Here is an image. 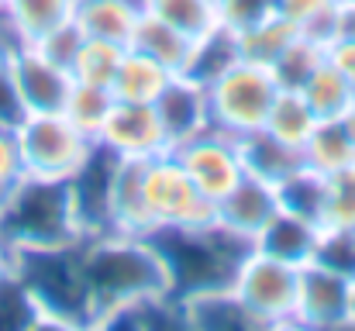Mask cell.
<instances>
[{"mask_svg": "<svg viewBox=\"0 0 355 331\" xmlns=\"http://www.w3.org/2000/svg\"><path fill=\"white\" fill-rule=\"evenodd\" d=\"M80 266L94 300V328L118 311L169 294V273L148 235H90L80 241Z\"/></svg>", "mask_w": 355, "mask_h": 331, "instance_id": "obj_1", "label": "cell"}, {"mask_svg": "<svg viewBox=\"0 0 355 331\" xmlns=\"http://www.w3.org/2000/svg\"><path fill=\"white\" fill-rule=\"evenodd\" d=\"M0 241L10 248V255L83 241L73 187L21 176L0 207Z\"/></svg>", "mask_w": 355, "mask_h": 331, "instance_id": "obj_2", "label": "cell"}, {"mask_svg": "<svg viewBox=\"0 0 355 331\" xmlns=\"http://www.w3.org/2000/svg\"><path fill=\"white\" fill-rule=\"evenodd\" d=\"M148 238L166 262L169 294L176 300L200 294V290L232 287L241 255L252 248L238 235L225 231L218 221L204 228H159Z\"/></svg>", "mask_w": 355, "mask_h": 331, "instance_id": "obj_3", "label": "cell"}, {"mask_svg": "<svg viewBox=\"0 0 355 331\" xmlns=\"http://www.w3.org/2000/svg\"><path fill=\"white\" fill-rule=\"evenodd\" d=\"M38 307V321L52 328H94V300L80 266V241L62 248L17 252L10 269Z\"/></svg>", "mask_w": 355, "mask_h": 331, "instance_id": "obj_4", "label": "cell"}, {"mask_svg": "<svg viewBox=\"0 0 355 331\" xmlns=\"http://www.w3.org/2000/svg\"><path fill=\"white\" fill-rule=\"evenodd\" d=\"M14 135H17L21 169L31 180L69 183L97 152V138L83 135L62 110L24 114Z\"/></svg>", "mask_w": 355, "mask_h": 331, "instance_id": "obj_5", "label": "cell"}, {"mask_svg": "<svg viewBox=\"0 0 355 331\" xmlns=\"http://www.w3.org/2000/svg\"><path fill=\"white\" fill-rule=\"evenodd\" d=\"M300 266L248 248L232 276V294L248 311L255 328H297Z\"/></svg>", "mask_w": 355, "mask_h": 331, "instance_id": "obj_6", "label": "cell"}, {"mask_svg": "<svg viewBox=\"0 0 355 331\" xmlns=\"http://www.w3.org/2000/svg\"><path fill=\"white\" fill-rule=\"evenodd\" d=\"M279 94V83L269 66L238 59L221 76L207 83V110H211V128L228 131V135H252L266 124V114Z\"/></svg>", "mask_w": 355, "mask_h": 331, "instance_id": "obj_7", "label": "cell"}, {"mask_svg": "<svg viewBox=\"0 0 355 331\" xmlns=\"http://www.w3.org/2000/svg\"><path fill=\"white\" fill-rule=\"evenodd\" d=\"M145 207L152 218V231L159 228H204L214 224V201L200 194V187L187 176L173 152L152 155L141 166Z\"/></svg>", "mask_w": 355, "mask_h": 331, "instance_id": "obj_8", "label": "cell"}, {"mask_svg": "<svg viewBox=\"0 0 355 331\" xmlns=\"http://www.w3.org/2000/svg\"><path fill=\"white\" fill-rule=\"evenodd\" d=\"M173 155L187 169V176L200 187V194L211 197L214 204L245 176L238 138L228 131H218V128H207V131L187 138L183 145L173 148Z\"/></svg>", "mask_w": 355, "mask_h": 331, "instance_id": "obj_9", "label": "cell"}, {"mask_svg": "<svg viewBox=\"0 0 355 331\" xmlns=\"http://www.w3.org/2000/svg\"><path fill=\"white\" fill-rule=\"evenodd\" d=\"M3 69L17 90V101L24 114H49V110H62L69 87H73V73L59 62H52L38 45H21L14 56L3 59Z\"/></svg>", "mask_w": 355, "mask_h": 331, "instance_id": "obj_10", "label": "cell"}, {"mask_svg": "<svg viewBox=\"0 0 355 331\" xmlns=\"http://www.w3.org/2000/svg\"><path fill=\"white\" fill-rule=\"evenodd\" d=\"M97 145L118 159H152V155L169 152V138H166L155 104H135L118 97L97 135Z\"/></svg>", "mask_w": 355, "mask_h": 331, "instance_id": "obj_11", "label": "cell"}, {"mask_svg": "<svg viewBox=\"0 0 355 331\" xmlns=\"http://www.w3.org/2000/svg\"><path fill=\"white\" fill-rule=\"evenodd\" d=\"M355 276H342L321 262L300 266L297 328H349V290Z\"/></svg>", "mask_w": 355, "mask_h": 331, "instance_id": "obj_12", "label": "cell"}, {"mask_svg": "<svg viewBox=\"0 0 355 331\" xmlns=\"http://www.w3.org/2000/svg\"><path fill=\"white\" fill-rule=\"evenodd\" d=\"M276 211H279V194H276V187L245 173L235 187L214 204V221H218L225 231H232L241 241L252 245V241L262 235V228L276 218Z\"/></svg>", "mask_w": 355, "mask_h": 331, "instance_id": "obj_13", "label": "cell"}, {"mask_svg": "<svg viewBox=\"0 0 355 331\" xmlns=\"http://www.w3.org/2000/svg\"><path fill=\"white\" fill-rule=\"evenodd\" d=\"M159 121L166 128L169 138V152L176 145H183L187 138L200 135L211 128V110H207V87L197 83L187 73H173L169 83L162 87V94L155 97Z\"/></svg>", "mask_w": 355, "mask_h": 331, "instance_id": "obj_14", "label": "cell"}, {"mask_svg": "<svg viewBox=\"0 0 355 331\" xmlns=\"http://www.w3.org/2000/svg\"><path fill=\"white\" fill-rule=\"evenodd\" d=\"M141 166L145 159H118L111 162L107 176V228L121 235H152V218L145 207L141 190Z\"/></svg>", "mask_w": 355, "mask_h": 331, "instance_id": "obj_15", "label": "cell"}, {"mask_svg": "<svg viewBox=\"0 0 355 331\" xmlns=\"http://www.w3.org/2000/svg\"><path fill=\"white\" fill-rule=\"evenodd\" d=\"M318 238H321L318 221H307L300 214H290V211H276V218L262 228V235L252 241V248H259L272 259L293 262V266H307L314 259Z\"/></svg>", "mask_w": 355, "mask_h": 331, "instance_id": "obj_16", "label": "cell"}, {"mask_svg": "<svg viewBox=\"0 0 355 331\" xmlns=\"http://www.w3.org/2000/svg\"><path fill=\"white\" fill-rule=\"evenodd\" d=\"M238 145H241L245 173L255 176V180H266V183H272V187H279V183L290 180L297 169H304V152H300L297 145L279 142V138L269 135L266 128H259V131H252V135H241Z\"/></svg>", "mask_w": 355, "mask_h": 331, "instance_id": "obj_17", "label": "cell"}, {"mask_svg": "<svg viewBox=\"0 0 355 331\" xmlns=\"http://www.w3.org/2000/svg\"><path fill=\"white\" fill-rule=\"evenodd\" d=\"M128 49H135V52L155 59V62L166 66L169 73H187L190 56H193V38L183 35V31H176L173 24L159 21L155 14H145V10H141V14H138V24H135V31H131Z\"/></svg>", "mask_w": 355, "mask_h": 331, "instance_id": "obj_18", "label": "cell"}, {"mask_svg": "<svg viewBox=\"0 0 355 331\" xmlns=\"http://www.w3.org/2000/svg\"><path fill=\"white\" fill-rule=\"evenodd\" d=\"M141 3L138 0H76L73 21L87 38H104L128 45L131 31L138 24Z\"/></svg>", "mask_w": 355, "mask_h": 331, "instance_id": "obj_19", "label": "cell"}, {"mask_svg": "<svg viewBox=\"0 0 355 331\" xmlns=\"http://www.w3.org/2000/svg\"><path fill=\"white\" fill-rule=\"evenodd\" d=\"M304 166L314 169L318 176H331L355 166V138L345 131V124L335 121H318L311 138L304 142Z\"/></svg>", "mask_w": 355, "mask_h": 331, "instance_id": "obj_20", "label": "cell"}, {"mask_svg": "<svg viewBox=\"0 0 355 331\" xmlns=\"http://www.w3.org/2000/svg\"><path fill=\"white\" fill-rule=\"evenodd\" d=\"M169 76H173V73H169L166 66H159L155 59H148V56L128 49L118 66V76H114V83H111V94H114L118 101L155 104V97H159L162 87L169 83Z\"/></svg>", "mask_w": 355, "mask_h": 331, "instance_id": "obj_21", "label": "cell"}, {"mask_svg": "<svg viewBox=\"0 0 355 331\" xmlns=\"http://www.w3.org/2000/svg\"><path fill=\"white\" fill-rule=\"evenodd\" d=\"M235 35H238V52H241V59L259 62V66H272L300 31H297L286 17H279V14L272 10L269 17H262V21L241 28Z\"/></svg>", "mask_w": 355, "mask_h": 331, "instance_id": "obj_22", "label": "cell"}, {"mask_svg": "<svg viewBox=\"0 0 355 331\" xmlns=\"http://www.w3.org/2000/svg\"><path fill=\"white\" fill-rule=\"evenodd\" d=\"M262 128H266L269 135H276L279 142L304 148V142H307L311 131L318 128V114L300 97V90H283V87H279V94H276L272 108L266 114V124H262Z\"/></svg>", "mask_w": 355, "mask_h": 331, "instance_id": "obj_23", "label": "cell"}, {"mask_svg": "<svg viewBox=\"0 0 355 331\" xmlns=\"http://www.w3.org/2000/svg\"><path fill=\"white\" fill-rule=\"evenodd\" d=\"M7 14L14 17L21 38L28 45L42 42L49 31L62 28L66 21H73L76 0H3Z\"/></svg>", "mask_w": 355, "mask_h": 331, "instance_id": "obj_24", "label": "cell"}, {"mask_svg": "<svg viewBox=\"0 0 355 331\" xmlns=\"http://www.w3.org/2000/svg\"><path fill=\"white\" fill-rule=\"evenodd\" d=\"M138 3L145 14H155L159 21L173 24L176 31L190 35L193 42L221 24L214 0H138Z\"/></svg>", "mask_w": 355, "mask_h": 331, "instance_id": "obj_25", "label": "cell"}, {"mask_svg": "<svg viewBox=\"0 0 355 331\" xmlns=\"http://www.w3.org/2000/svg\"><path fill=\"white\" fill-rule=\"evenodd\" d=\"M241 59L238 52V35L232 28L218 24L214 31H207L204 38L193 42V56H190V66H187V76H193L197 83H211L214 76H221L232 62Z\"/></svg>", "mask_w": 355, "mask_h": 331, "instance_id": "obj_26", "label": "cell"}, {"mask_svg": "<svg viewBox=\"0 0 355 331\" xmlns=\"http://www.w3.org/2000/svg\"><path fill=\"white\" fill-rule=\"evenodd\" d=\"M124 52H128V45L104 42V38H87V35H83L69 73H73V80H80V83H94V87H107V90H111Z\"/></svg>", "mask_w": 355, "mask_h": 331, "instance_id": "obj_27", "label": "cell"}, {"mask_svg": "<svg viewBox=\"0 0 355 331\" xmlns=\"http://www.w3.org/2000/svg\"><path fill=\"white\" fill-rule=\"evenodd\" d=\"M352 87H349V80L324 59L318 69H314V76L300 87V97L311 104V110L318 114V121H335V117H342L345 108H349V101H352Z\"/></svg>", "mask_w": 355, "mask_h": 331, "instance_id": "obj_28", "label": "cell"}, {"mask_svg": "<svg viewBox=\"0 0 355 331\" xmlns=\"http://www.w3.org/2000/svg\"><path fill=\"white\" fill-rule=\"evenodd\" d=\"M324 59H328V45H324V42L307 38V35H297V38L286 45V52H283L269 69H272V76H276V83H279L283 90H300V87L314 76V69H318Z\"/></svg>", "mask_w": 355, "mask_h": 331, "instance_id": "obj_29", "label": "cell"}, {"mask_svg": "<svg viewBox=\"0 0 355 331\" xmlns=\"http://www.w3.org/2000/svg\"><path fill=\"white\" fill-rule=\"evenodd\" d=\"M338 7H342V0H276V14L279 17H286L300 35L318 38L324 45L335 38Z\"/></svg>", "mask_w": 355, "mask_h": 331, "instance_id": "obj_30", "label": "cell"}, {"mask_svg": "<svg viewBox=\"0 0 355 331\" xmlns=\"http://www.w3.org/2000/svg\"><path fill=\"white\" fill-rule=\"evenodd\" d=\"M111 108H114V94H111L107 87H94V83L73 80L69 97H66V104H62V114H66L83 135L97 138L101 128H104V121H107V114H111Z\"/></svg>", "mask_w": 355, "mask_h": 331, "instance_id": "obj_31", "label": "cell"}, {"mask_svg": "<svg viewBox=\"0 0 355 331\" xmlns=\"http://www.w3.org/2000/svg\"><path fill=\"white\" fill-rule=\"evenodd\" d=\"M279 194V211L300 214L307 221L321 224V207H324V176H318L314 169H297L290 180H283L276 187Z\"/></svg>", "mask_w": 355, "mask_h": 331, "instance_id": "obj_32", "label": "cell"}, {"mask_svg": "<svg viewBox=\"0 0 355 331\" xmlns=\"http://www.w3.org/2000/svg\"><path fill=\"white\" fill-rule=\"evenodd\" d=\"M321 228H345V231H355V166L324 176Z\"/></svg>", "mask_w": 355, "mask_h": 331, "instance_id": "obj_33", "label": "cell"}, {"mask_svg": "<svg viewBox=\"0 0 355 331\" xmlns=\"http://www.w3.org/2000/svg\"><path fill=\"white\" fill-rule=\"evenodd\" d=\"M311 262H321V266H328L342 276H355V231L321 228V238H318Z\"/></svg>", "mask_w": 355, "mask_h": 331, "instance_id": "obj_34", "label": "cell"}, {"mask_svg": "<svg viewBox=\"0 0 355 331\" xmlns=\"http://www.w3.org/2000/svg\"><path fill=\"white\" fill-rule=\"evenodd\" d=\"M214 3H218L221 24L232 31H241V28H248L276 10V0H214Z\"/></svg>", "mask_w": 355, "mask_h": 331, "instance_id": "obj_35", "label": "cell"}, {"mask_svg": "<svg viewBox=\"0 0 355 331\" xmlns=\"http://www.w3.org/2000/svg\"><path fill=\"white\" fill-rule=\"evenodd\" d=\"M80 42H83V31L76 28V21H66L62 28H55V31H49L42 42H35L52 62H59V66H73V59H76V49H80Z\"/></svg>", "mask_w": 355, "mask_h": 331, "instance_id": "obj_36", "label": "cell"}, {"mask_svg": "<svg viewBox=\"0 0 355 331\" xmlns=\"http://www.w3.org/2000/svg\"><path fill=\"white\" fill-rule=\"evenodd\" d=\"M21 176H24V169H21L17 135H14V128H0V207Z\"/></svg>", "mask_w": 355, "mask_h": 331, "instance_id": "obj_37", "label": "cell"}, {"mask_svg": "<svg viewBox=\"0 0 355 331\" xmlns=\"http://www.w3.org/2000/svg\"><path fill=\"white\" fill-rule=\"evenodd\" d=\"M21 117H24V108H21L17 90H14V83H10L3 62H0V128H17Z\"/></svg>", "mask_w": 355, "mask_h": 331, "instance_id": "obj_38", "label": "cell"}, {"mask_svg": "<svg viewBox=\"0 0 355 331\" xmlns=\"http://www.w3.org/2000/svg\"><path fill=\"white\" fill-rule=\"evenodd\" d=\"M328 62L349 80L355 90V38H331L328 42Z\"/></svg>", "mask_w": 355, "mask_h": 331, "instance_id": "obj_39", "label": "cell"}, {"mask_svg": "<svg viewBox=\"0 0 355 331\" xmlns=\"http://www.w3.org/2000/svg\"><path fill=\"white\" fill-rule=\"evenodd\" d=\"M335 38H355V0H342L338 7V28Z\"/></svg>", "mask_w": 355, "mask_h": 331, "instance_id": "obj_40", "label": "cell"}, {"mask_svg": "<svg viewBox=\"0 0 355 331\" xmlns=\"http://www.w3.org/2000/svg\"><path fill=\"white\" fill-rule=\"evenodd\" d=\"M10 269H14V255H10V248L0 241V280L10 276Z\"/></svg>", "mask_w": 355, "mask_h": 331, "instance_id": "obj_41", "label": "cell"}, {"mask_svg": "<svg viewBox=\"0 0 355 331\" xmlns=\"http://www.w3.org/2000/svg\"><path fill=\"white\" fill-rule=\"evenodd\" d=\"M338 121L345 124V131H349V135H352V138H355V94H352V101H349V108H345V114H342Z\"/></svg>", "mask_w": 355, "mask_h": 331, "instance_id": "obj_42", "label": "cell"}, {"mask_svg": "<svg viewBox=\"0 0 355 331\" xmlns=\"http://www.w3.org/2000/svg\"><path fill=\"white\" fill-rule=\"evenodd\" d=\"M349 328H355V280H352V290H349Z\"/></svg>", "mask_w": 355, "mask_h": 331, "instance_id": "obj_43", "label": "cell"}]
</instances>
